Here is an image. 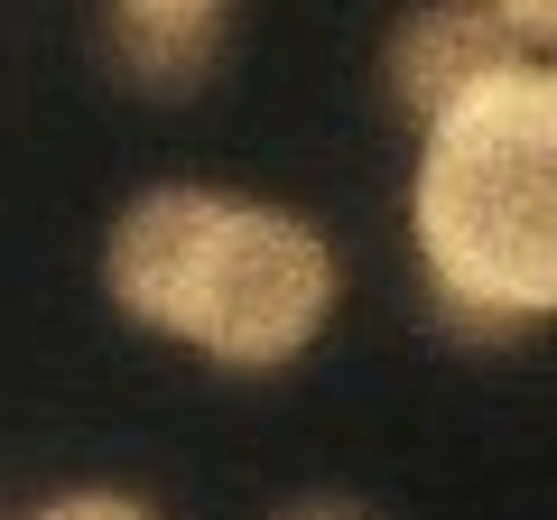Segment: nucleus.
<instances>
[{"mask_svg": "<svg viewBox=\"0 0 557 520\" xmlns=\"http://www.w3.org/2000/svg\"><path fill=\"white\" fill-rule=\"evenodd\" d=\"M28 520H168V511H159V502H139V493H121V483H75V493L38 502Z\"/></svg>", "mask_w": 557, "mask_h": 520, "instance_id": "39448f33", "label": "nucleus"}, {"mask_svg": "<svg viewBox=\"0 0 557 520\" xmlns=\"http://www.w3.org/2000/svg\"><path fill=\"white\" fill-rule=\"evenodd\" d=\"M102 298L139 335L186 344L214 372H288L335 325L344 260L298 205L159 177L102 233Z\"/></svg>", "mask_w": 557, "mask_h": 520, "instance_id": "f257e3e1", "label": "nucleus"}, {"mask_svg": "<svg viewBox=\"0 0 557 520\" xmlns=\"http://www.w3.org/2000/svg\"><path fill=\"white\" fill-rule=\"evenodd\" d=\"M409 251L428 307L474 344L557 317V57H511L418 121Z\"/></svg>", "mask_w": 557, "mask_h": 520, "instance_id": "f03ea898", "label": "nucleus"}, {"mask_svg": "<svg viewBox=\"0 0 557 520\" xmlns=\"http://www.w3.org/2000/svg\"><path fill=\"white\" fill-rule=\"evenodd\" d=\"M242 0H102V57L131 94H196L223 65Z\"/></svg>", "mask_w": 557, "mask_h": 520, "instance_id": "20e7f679", "label": "nucleus"}, {"mask_svg": "<svg viewBox=\"0 0 557 520\" xmlns=\"http://www.w3.org/2000/svg\"><path fill=\"white\" fill-rule=\"evenodd\" d=\"M278 520H381L372 502H354V493H307V502H288Z\"/></svg>", "mask_w": 557, "mask_h": 520, "instance_id": "0eeeda50", "label": "nucleus"}, {"mask_svg": "<svg viewBox=\"0 0 557 520\" xmlns=\"http://www.w3.org/2000/svg\"><path fill=\"white\" fill-rule=\"evenodd\" d=\"M502 10V28H511L530 57H557V0H493Z\"/></svg>", "mask_w": 557, "mask_h": 520, "instance_id": "423d86ee", "label": "nucleus"}, {"mask_svg": "<svg viewBox=\"0 0 557 520\" xmlns=\"http://www.w3.org/2000/svg\"><path fill=\"white\" fill-rule=\"evenodd\" d=\"M511 57H530V47L502 28L493 0H409L391 20V47H381V84L409 121H437L456 94H474Z\"/></svg>", "mask_w": 557, "mask_h": 520, "instance_id": "7ed1b4c3", "label": "nucleus"}]
</instances>
